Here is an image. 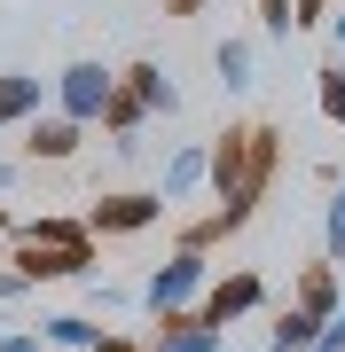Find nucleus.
Listing matches in <instances>:
<instances>
[{
    "mask_svg": "<svg viewBox=\"0 0 345 352\" xmlns=\"http://www.w3.org/2000/svg\"><path fill=\"white\" fill-rule=\"evenodd\" d=\"M275 164H282V133L251 118V126L212 133V173H205V188H212L220 204H236V212H259V204H267Z\"/></svg>",
    "mask_w": 345,
    "mask_h": 352,
    "instance_id": "obj_1",
    "label": "nucleus"
},
{
    "mask_svg": "<svg viewBox=\"0 0 345 352\" xmlns=\"http://www.w3.org/2000/svg\"><path fill=\"white\" fill-rule=\"evenodd\" d=\"M94 258H103V243H24V235L8 243V266H16V274H24L32 289H48V282H87V274H103Z\"/></svg>",
    "mask_w": 345,
    "mask_h": 352,
    "instance_id": "obj_2",
    "label": "nucleus"
},
{
    "mask_svg": "<svg viewBox=\"0 0 345 352\" xmlns=\"http://www.w3.org/2000/svg\"><path fill=\"white\" fill-rule=\"evenodd\" d=\"M205 282H212V258H196V251H173L165 266H149V282L134 289V305L141 314H189L196 298H205Z\"/></svg>",
    "mask_w": 345,
    "mask_h": 352,
    "instance_id": "obj_3",
    "label": "nucleus"
},
{
    "mask_svg": "<svg viewBox=\"0 0 345 352\" xmlns=\"http://www.w3.org/2000/svg\"><path fill=\"white\" fill-rule=\"evenodd\" d=\"M110 87H118V71H103L94 55H79V63H63V71L48 78V102L94 133V126H103V102H110Z\"/></svg>",
    "mask_w": 345,
    "mask_h": 352,
    "instance_id": "obj_4",
    "label": "nucleus"
},
{
    "mask_svg": "<svg viewBox=\"0 0 345 352\" xmlns=\"http://www.w3.org/2000/svg\"><path fill=\"white\" fill-rule=\"evenodd\" d=\"M173 204L157 196V188H118V196H94L87 204V235L94 243H118V235H149L157 219H165Z\"/></svg>",
    "mask_w": 345,
    "mask_h": 352,
    "instance_id": "obj_5",
    "label": "nucleus"
},
{
    "mask_svg": "<svg viewBox=\"0 0 345 352\" xmlns=\"http://www.w3.org/2000/svg\"><path fill=\"white\" fill-rule=\"evenodd\" d=\"M259 305H267V282H259L251 266H228V274L212 266V282H205V298H196V314H205L212 329H236V321H251Z\"/></svg>",
    "mask_w": 345,
    "mask_h": 352,
    "instance_id": "obj_6",
    "label": "nucleus"
},
{
    "mask_svg": "<svg viewBox=\"0 0 345 352\" xmlns=\"http://www.w3.org/2000/svg\"><path fill=\"white\" fill-rule=\"evenodd\" d=\"M141 352H228V329H212L205 314H157L149 337H141Z\"/></svg>",
    "mask_w": 345,
    "mask_h": 352,
    "instance_id": "obj_7",
    "label": "nucleus"
},
{
    "mask_svg": "<svg viewBox=\"0 0 345 352\" xmlns=\"http://www.w3.org/2000/svg\"><path fill=\"white\" fill-rule=\"evenodd\" d=\"M16 133H24V157H32V164H71L79 141H87V126L63 118V110H39L32 126H16Z\"/></svg>",
    "mask_w": 345,
    "mask_h": 352,
    "instance_id": "obj_8",
    "label": "nucleus"
},
{
    "mask_svg": "<svg viewBox=\"0 0 345 352\" xmlns=\"http://www.w3.org/2000/svg\"><path fill=\"white\" fill-rule=\"evenodd\" d=\"M205 173H212V141H180V149L165 157V173H157V196H165V204H189L196 188H205Z\"/></svg>",
    "mask_w": 345,
    "mask_h": 352,
    "instance_id": "obj_9",
    "label": "nucleus"
},
{
    "mask_svg": "<svg viewBox=\"0 0 345 352\" xmlns=\"http://www.w3.org/2000/svg\"><path fill=\"white\" fill-rule=\"evenodd\" d=\"M291 305L298 314H314V321H330L337 305H345V282H337V266L322 258V266H298V282H291Z\"/></svg>",
    "mask_w": 345,
    "mask_h": 352,
    "instance_id": "obj_10",
    "label": "nucleus"
},
{
    "mask_svg": "<svg viewBox=\"0 0 345 352\" xmlns=\"http://www.w3.org/2000/svg\"><path fill=\"white\" fill-rule=\"evenodd\" d=\"M118 87H126L149 118H180V87H173L157 63H126V71H118Z\"/></svg>",
    "mask_w": 345,
    "mask_h": 352,
    "instance_id": "obj_11",
    "label": "nucleus"
},
{
    "mask_svg": "<svg viewBox=\"0 0 345 352\" xmlns=\"http://www.w3.org/2000/svg\"><path fill=\"white\" fill-rule=\"evenodd\" d=\"M39 110H48V78H32V71H0V133H8V126H32Z\"/></svg>",
    "mask_w": 345,
    "mask_h": 352,
    "instance_id": "obj_12",
    "label": "nucleus"
},
{
    "mask_svg": "<svg viewBox=\"0 0 345 352\" xmlns=\"http://www.w3.org/2000/svg\"><path fill=\"white\" fill-rule=\"evenodd\" d=\"M94 337H103L94 314H48V321H39V344H48V352H87Z\"/></svg>",
    "mask_w": 345,
    "mask_h": 352,
    "instance_id": "obj_13",
    "label": "nucleus"
},
{
    "mask_svg": "<svg viewBox=\"0 0 345 352\" xmlns=\"http://www.w3.org/2000/svg\"><path fill=\"white\" fill-rule=\"evenodd\" d=\"M212 71H220V87H251V71H259V47H251V39H243V32H228V39H220V47H212Z\"/></svg>",
    "mask_w": 345,
    "mask_h": 352,
    "instance_id": "obj_14",
    "label": "nucleus"
},
{
    "mask_svg": "<svg viewBox=\"0 0 345 352\" xmlns=\"http://www.w3.org/2000/svg\"><path fill=\"white\" fill-rule=\"evenodd\" d=\"M314 110L330 118V126L345 133V55H330V63L314 71Z\"/></svg>",
    "mask_w": 345,
    "mask_h": 352,
    "instance_id": "obj_15",
    "label": "nucleus"
},
{
    "mask_svg": "<svg viewBox=\"0 0 345 352\" xmlns=\"http://www.w3.org/2000/svg\"><path fill=\"white\" fill-rule=\"evenodd\" d=\"M322 258L345 266V196L330 188V204H322Z\"/></svg>",
    "mask_w": 345,
    "mask_h": 352,
    "instance_id": "obj_16",
    "label": "nucleus"
},
{
    "mask_svg": "<svg viewBox=\"0 0 345 352\" xmlns=\"http://www.w3.org/2000/svg\"><path fill=\"white\" fill-rule=\"evenodd\" d=\"M259 39H291V0H259Z\"/></svg>",
    "mask_w": 345,
    "mask_h": 352,
    "instance_id": "obj_17",
    "label": "nucleus"
},
{
    "mask_svg": "<svg viewBox=\"0 0 345 352\" xmlns=\"http://www.w3.org/2000/svg\"><path fill=\"white\" fill-rule=\"evenodd\" d=\"M306 352H345V305H337V314L314 329V344H306Z\"/></svg>",
    "mask_w": 345,
    "mask_h": 352,
    "instance_id": "obj_18",
    "label": "nucleus"
},
{
    "mask_svg": "<svg viewBox=\"0 0 345 352\" xmlns=\"http://www.w3.org/2000/svg\"><path fill=\"white\" fill-rule=\"evenodd\" d=\"M314 24H330V0H291V32H314Z\"/></svg>",
    "mask_w": 345,
    "mask_h": 352,
    "instance_id": "obj_19",
    "label": "nucleus"
},
{
    "mask_svg": "<svg viewBox=\"0 0 345 352\" xmlns=\"http://www.w3.org/2000/svg\"><path fill=\"white\" fill-rule=\"evenodd\" d=\"M16 298H32V282H24V274H16V266H8V258H0V305H16Z\"/></svg>",
    "mask_w": 345,
    "mask_h": 352,
    "instance_id": "obj_20",
    "label": "nucleus"
},
{
    "mask_svg": "<svg viewBox=\"0 0 345 352\" xmlns=\"http://www.w3.org/2000/svg\"><path fill=\"white\" fill-rule=\"evenodd\" d=\"M87 352H141V337H118V329H103V337H94Z\"/></svg>",
    "mask_w": 345,
    "mask_h": 352,
    "instance_id": "obj_21",
    "label": "nucleus"
},
{
    "mask_svg": "<svg viewBox=\"0 0 345 352\" xmlns=\"http://www.w3.org/2000/svg\"><path fill=\"white\" fill-rule=\"evenodd\" d=\"M16 188H24V164H16V157H0V196H16Z\"/></svg>",
    "mask_w": 345,
    "mask_h": 352,
    "instance_id": "obj_22",
    "label": "nucleus"
},
{
    "mask_svg": "<svg viewBox=\"0 0 345 352\" xmlns=\"http://www.w3.org/2000/svg\"><path fill=\"white\" fill-rule=\"evenodd\" d=\"M330 55H345V8H330Z\"/></svg>",
    "mask_w": 345,
    "mask_h": 352,
    "instance_id": "obj_23",
    "label": "nucleus"
},
{
    "mask_svg": "<svg viewBox=\"0 0 345 352\" xmlns=\"http://www.w3.org/2000/svg\"><path fill=\"white\" fill-rule=\"evenodd\" d=\"M212 0H165V16H205Z\"/></svg>",
    "mask_w": 345,
    "mask_h": 352,
    "instance_id": "obj_24",
    "label": "nucleus"
},
{
    "mask_svg": "<svg viewBox=\"0 0 345 352\" xmlns=\"http://www.w3.org/2000/svg\"><path fill=\"white\" fill-rule=\"evenodd\" d=\"M0 352H48L39 337H0Z\"/></svg>",
    "mask_w": 345,
    "mask_h": 352,
    "instance_id": "obj_25",
    "label": "nucleus"
},
{
    "mask_svg": "<svg viewBox=\"0 0 345 352\" xmlns=\"http://www.w3.org/2000/svg\"><path fill=\"white\" fill-rule=\"evenodd\" d=\"M8 227H16V212H8V204H0V235H8Z\"/></svg>",
    "mask_w": 345,
    "mask_h": 352,
    "instance_id": "obj_26",
    "label": "nucleus"
},
{
    "mask_svg": "<svg viewBox=\"0 0 345 352\" xmlns=\"http://www.w3.org/2000/svg\"><path fill=\"white\" fill-rule=\"evenodd\" d=\"M337 196H345V164H337Z\"/></svg>",
    "mask_w": 345,
    "mask_h": 352,
    "instance_id": "obj_27",
    "label": "nucleus"
}]
</instances>
